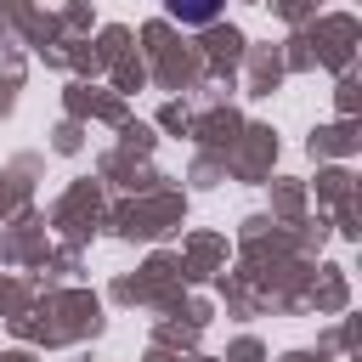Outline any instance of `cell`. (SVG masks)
Instances as JSON below:
<instances>
[{
	"label": "cell",
	"instance_id": "obj_1",
	"mask_svg": "<svg viewBox=\"0 0 362 362\" xmlns=\"http://www.w3.org/2000/svg\"><path fill=\"white\" fill-rule=\"evenodd\" d=\"M164 11L175 23H187V28H204V23H215L226 11V0H164Z\"/></svg>",
	"mask_w": 362,
	"mask_h": 362
}]
</instances>
